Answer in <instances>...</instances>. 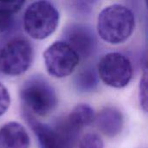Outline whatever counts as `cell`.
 Segmentation results:
<instances>
[{
    "mask_svg": "<svg viewBox=\"0 0 148 148\" xmlns=\"http://www.w3.org/2000/svg\"><path fill=\"white\" fill-rule=\"evenodd\" d=\"M135 28V17L133 11L122 4H112L105 7L99 14L97 32L108 43L125 42Z\"/></svg>",
    "mask_w": 148,
    "mask_h": 148,
    "instance_id": "6da1fadb",
    "label": "cell"
},
{
    "mask_svg": "<svg viewBox=\"0 0 148 148\" xmlns=\"http://www.w3.org/2000/svg\"><path fill=\"white\" fill-rule=\"evenodd\" d=\"M20 99L23 111L33 117H45L57 106V95L49 82L42 75H32L20 88Z\"/></svg>",
    "mask_w": 148,
    "mask_h": 148,
    "instance_id": "7a4b0ae2",
    "label": "cell"
},
{
    "mask_svg": "<svg viewBox=\"0 0 148 148\" xmlns=\"http://www.w3.org/2000/svg\"><path fill=\"white\" fill-rule=\"evenodd\" d=\"M60 14L56 7L49 1H36L30 3L23 14V28L33 39L42 40L56 29Z\"/></svg>",
    "mask_w": 148,
    "mask_h": 148,
    "instance_id": "3957f363",
    "label": "cell"
},
{
    "mask_svg": "<svg viewBox=\"0 0 148 148\" xmlns=\"http://www.w3.org/2000/svg\"><path fill=\"white\" fill-rule=\"evenodd\" d=\"M34 48L23 36H15L0 48V72L10 76L25 73L33 62Z\"/></svg>",
    "mask_w": 148,
    "mask_h": 148,
    "instance_id": "277c9868",
    "label": "cell"
},
{
    "mask_svg": "<svg viewBox=\"0 0 148 148\" xmlns=\"http://www.w3.org/2000/svg\"><path fill=\"white\" fill-rule=\"evenodd\" d=\"M97 73L105 84L114 88H122L131 82L134 69L128 57L121 53L111 52L101 58Z\"/></svg>",
    "mask_w": 148,
    "mask_h": 148,
    "instance_id": "5b68a950",
    "label": "cell"
},
{
    "mask_svg": "<svg viewBox=\"0 0 148 148\" xmlns=\"http://www.w3.org/2000/svg\"><path fill=\"white\" fill-rule=\"evenodd\" d=\"M48 73L56 78H64L71 75L80 62L78 55L64 42L52 43L43 53Z\"/></svg>",
    "mask_w": 148,
    "mask_h": 148,
    "instance_id": "8992f818",
    "label": "cell"
},
{
    "mask_svg": "<svg viewBox=\"0 0 148 148\" xmlns=\"http://www.w3.org/2000/svg\"><path fill=\"white\" fill-rule=\"evenodd\" d=\"M62 42L67 43L80 59L89 58L97 48V38L93 29L81 23H71L63 29Z\"/></svg>",
    "mask_w": 148,
    "mask_h": 148,
    "instance_id": "52a82bcc",
    "label": "cell"
},
{
    "mask_svg": "<svg viewBox=\"0 0 148 148\" xmlns=\"http://www.w3.org/2000/svg\"><path fill=\"white\" fill-rule=\"evenodd\" d=\"M24 118L36 135L40 148H67L53 126L44 124L27 113H24Z\"/></svg>",
    "mask_w": 148,
    "mask_h": 148,
    "instance_id": "ba28073f",
    "label": "cell"
},
{
    "mask_svg": "<svg viewBox=\"0 0 148 148\" xmlns=\"http://www.w3.org/2000/svg\"><path fill=\"white\" fill-rule=\"evenodd\" d=\"M98 129L106 136L114 138L119 135L124 126V117L121 110L114 107L102 108L95 118Z\"/></svg>",
    "mask_w": 148,
    "mask_h": 148,
    "instance_id": "9c48e42d",
    "label": "cell"
},
{
    "mask_svg": "<svg viewBox=\"0 0 148 148\" xmlns=\"http://www.w3.org/2000/svg\"><path fill=\"white\" fill-rule=\"evenodd\" d=\"M0 146L2 148H29L30 139L23 126L11 121L0 128Z\"/></svg>",
    "mask_w": 148,
    "mask_h": 148,
    "instance_id": "30bf717a",
    "label": "cell"
},
{
    "mask_svg": "<svg viewBox=\"0 0 148 148\" xmlns=\"http://www.w3.org/2000/svg\"><path fill=\"white\" fill-rule=\"evenodd\" d=\"M99 80L97 69L94 66L88 65L77 73L74 79V84L79 92L89 93L97 88Z\"/></svg>",
    "mask_w": 148,
    "mask_h": 148,
    "instance_id": "8fae6325",
    "label": "cell"
},
{
    "mask_svg": "<svg viewBox=\"0 0 148 148\" xmlns=\"http://www.w3.org/2000/svg\"><path fill=\"white\" fill-rule=\"evenodd\" d=\"M24 3V1H0V33L9 31L13 27L15 16Z\"/></svg>",
    "mask_w": 148,
    "mask_h": 148,
    "instance_id": "7c38bea8",
    "label": "cell"
},
{
    "mask_svg": "<svg viewBox=\"0 0 148 148\" xmlns=\"http://www.w3.org/2000/svg\"><path fill=\"white\" fill-rule=\"evenodd\" d=\"M95 114L93 108L86 103L76 105L67 116L69 121L80 130L89 126L95 121Z\"/></svg>",
    "mask_w": 148,
    "mask_h": 148,
    "instance_id": "4fadbf2b",
    "label": "cell"
},
{
    "mask_svg": "<svg viewBox=\"0 0 148 148\" xmlns=\"http://www.w3.org/2000/svg\"><path fill=\"white\" fill-rule=\"evenodd\" d=\"M79 148H104V142L97 134H87L79 143Z\"/></svg>",
    "mask_w": 148,
    "mask_h": 148,
    "instance_id": "5bb4252c",
    "label": "cell"
},
{
    "mask_svg": "<svg viewBox=\"0 0 148 148\" xmlns=\"http://www.w3.org/2000/svg\"><path fill=\"white\" fill-rule=\"evenodd\" d=\"M139 100L142 109L147 112V67L144 69V72L140 81L139 86Z\"/></svg>",
    "mask_w": 148,
    "mask_h": 148,
    "instance_id": "9a60e30c",
    "label": "cell"
},
{
    "mask_svg": "<svg viewBox=\"0 0 148 148\" xmlns=\"http://www.w3.org/2000/svg\"><path fill=\"white\" fill-rule=\"evenodd\" d=\"M10 105V95L6 87L0 82V116L4 114Z\"/></svg>",
    "mask_w": 148,
    "mask_h": 148,
    "instance_id": "2e32d148",
    "label": "cell"
}]
</instances>
